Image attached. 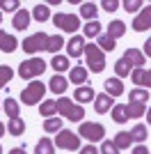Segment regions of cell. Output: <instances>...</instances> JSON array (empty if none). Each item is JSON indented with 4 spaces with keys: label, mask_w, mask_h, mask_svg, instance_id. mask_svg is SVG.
<instances>
[{
    "label": "cell",
    "mask_w": 151,
    "mask_h": 154,
    "mask_svg": "<svg viewBox=\"0 0 151 154\" xmlns=\"http://www.w3.org/2000/svg\"><path fill=\"white\" fill-rule=\"evenodd\" d=\"M57 115H62L64 120H71V122H82L85 120V108L69 97H60L57 99Z\"/></svg>",
    "instance_id": "obj_1"
},
{
    "label": "cell",
    "mask_w": 151,
    "mask_h": 154,
    "mask_svg": "<svg viewBox=\"0 0 151 154\" xmlns=\"http://www.w3.org/2000/svg\"><path fill=\"white\" fill-rule=\"evenodd\" d=\"M46 67H48V64L39 58V55H37V58H28V60H23V62H21L19 76L23 78V81H37V78L46 71Z\"/></svg>",
    "instance_id": "obj_2"
},
{
    "label": "cell",
    "mask_w": 151,
    "mask_h": 154,
    "mask_svg": "<svg viewBox=\"0 0 151 154\" xmlns=\"http://www.w3.org/2000/svg\"><path fill=\"white\" fill-rule=\"evenodd\" d=\"M85 64H87V71L101 74L105 69V53L96 44H85Z\"/></svg>",
    "instance_id": "obj_3"
},
{
    "label": "cell",
    "mask_w": 151,
    "mask_h": 154,
    "mask_svg": "<svg viewBox=\"0 0 151 154\" xmlns=\"http://www.w3.org/2000/svg\"><path fill=\"white\" fill-rule=\"evenodd\" d=\"M48 37H50V35H46V32H34V35H30V37L23 39L21 48H23L28 55L37 58L39 51H46V48H48Z\"/></svg>",
    "instance_id": "obj_4"
},
{
    "label": "cell",
    "mask_w": 151,
    "mask_h": 154,
    "mask_svg": "<svg viewBox=\"0 0 151 154\" xmlns=\"http://www.w3.org/2000/svg\"><path fill=\"white\" fill-rule=\"evenodd\" d=\"M46 90H48V88H46L44 83H39V78L32 81V83H28V88L21 92V103H25V106H37V103L44 99Z\"/></svg>",
    "instance_id": "obj_5"
},
{
    "label": "cell",
    "mask_w": 151,
    "mask_h": 154,
    "mask_svg": "<svg viewBox=\"0 0 151 154\" xmlns=\"http://www.w3.org/2000/svg\"><path fill=\"white\" fill-rule=\"evenodd\" d=\"M78 136L94 145V143H99V140L105 138V127H103L101 122H80V127H78Z\"/></svg>",
    "instance_id": "obj_6"
},
{
    "label": "cell",
    "mask_w": 151,
    "mask_h": 154,
    "mask_svg": "<svg viewBox=\"0 0 151 154\" xmlns=\"http://www.w3.org/2000/svg\"><path fill=\"white\" fill-rule=\"evenodd\" d=\"M53 145H55L57 149H67V152H78V149H80V136H76L73 131H69V129H62V131L55 136Z\"/></svg>",
    "instance_id": "obj_7"
},
{
    "label": "cell",
    "mask_w": 151,
    "mask_h": 154,
    "mask_svg": "<svg viewBox=\"0 0 151 154\" xmlns=\"http://www.w3.org/2000/svg\"><path fill=\"white\" fill-rule=\"evenodd\" d=\"M53 26L60 28L62 32H71V35H76V30L80 28V16H78V14L57 12L55 16H53Z\"/></svg>",
    "instance_id": "obj_8"
},
{
    "label": "cell",
    "mask_w": 151,
    "mask_h": 154,
    "mask_svg": "<svg viewBox=\"0 0 151 154\" xmlns=\"http://www.w3.org/2000/svg\"><path fill=\"white\" fill-rule=\"evenodd\" d=\"M133 30L135 32H144V30H149L151 28V5H144L142 7V12L133 19Z\"/></svg>",
    "instance_id": "obj_9"
},
{
    "label": "cell",
    "mask_w": 151,
    "mask_h": 154,
    "mask_svg": "<svg viewBox=\"0 0 151 154\" xmlns=\"http://www.w3.org/2000/svg\"><path fill=\"white\" fill-rule=\"evenodd\" d=\"M80 55H85V37H80V35H73V37L67 42V58H80Z\"/></svg>",
    "instance_id": "obj_10"
},
{
    "label": "cell",
    "mask_w": 151,
    "mask_h": 154,
    "mask_svg": "<svg viewBox=\"0 0 151 154\" xmlns=\"http://www.w3.org/2000/svg\"><path fill=\"white\" fill-rule=\"evenodd\" d=\"M124 60L131 64L133 69H144V60L147 58H144V53L140 51V48H133V46H131V48H126Z\"/></svg>",
    "instance_id": "obj_11"
},
{
    "label": "cell",
    "mask_w": 151,
    "mask_h": 154,
    "mask_svg": "<svg viewBox=\"0 0 151 154\" xmlns=\"http://www.w3.org/2000/svg\"><path fill=\"white\" fill-rule=\"evenodd\" d=\"M96 99V92H94V88H89V85H80V88H76V92H73V101L76 103H89V101H94Z\"/></svg>",
    "instance_id": "obj_12"
},
{
    "label": "cell",
    "mask_w": 151,
    "mask_h": 154,
    "mask_svg": "<svg viewBox=\"0 0 151 154\" xmlns=\"http://www.w3.org/2000/svg\"><path fill=\"white\" fill-rule=\"evenodd\" d=\"M112 97L110 94H105V92H101V94H96V99H94V110L99 113V115H105V113H110L112 110Z\"/></svg>",
    "instance_id": "obj_13"
},
{
    "label": "cell",
    "mask_w": 151,
    "mask_h": 154,
    "mask_svg": "<svg viewBox=\"0 0 151 154\" xmlns=\"http://www.w3.org/2000/svg\"><path fill=\"white\" fill-rule=\"evenodd\" d=\"M16 46H19V39L14 35H9V32L0 30V53H14Z\"/></svg>",
    "instance_id": "obj_14"
},
{
    "label": "cell",
    "mask_w": 151,
    "mask_h": 154,
    "mask_svg": "<svg viewBox=\"0 0 151 154\" xmlns=\"http://www.w3.org/2000/svg\"><path fill=\"white\" fill-rule=\"evenodd\" d=\"M30 19H32V14L28 12V9H19V12L14 14V19H12V26L16 28V30H28L30 28Z\"/></svg>",
    "instance_id": "obj_15"
},
{
    "label": "cell",
    "mask_w": 151,
    "mask_h": 154,
    "mask_svg": "<svg viewBox=\"0 0 151 154\" xmlns=\"http://www.w3.org/2000/svg\"><path fill=\"white\" fill-rule=\"evenodd\" d=\"M69 81H71V83H76L78 88L85 85V83H87V67H82V64L71 67V69H69Z\"/></svg>",
    "instance_id": "obj_16"
},
{
    "label": "cell",
    "mask_w": 151,
    "mask_h": 154,
    "mask_svg": "<svg viewBox=\"0 0 151 154\" xmlns=\"http://www.w3.org/2000/svg\"><path fill=\"white\" fill-rule=\"evenodd\" d=\"M48 90L62 97L64 92L69 90V81H67V78H64V76H60V74H55V76H53V78H50V81H48Z\"/></svg>",
    "instance_id": "obj_17"
},
{
    "label": "cell",
    "mask_w": 151,
    "mask_h": 154,
    "mask_svg": "<svg viewBox=\"0 0 151 154\" xmlns=\"http://www.w3.org/2000/svg\"><path fill=\"white\" fill-rule=\"evenodd\" d=\"M103 88H105V94L110 97H121L124 94V83H121V78H108L105 83H103Z\"/></svg>",
    "instance_id": "obj_18"
},
{
    "label": "cell",
    "mask_w": 151,
    "mask_h": 154,
    "mask_svg": "<svg viewBox=\"0 0 151 154\" xmlns=\"http://www.w3.org/2000/svg\"><path fill=\"white\" fill-rule=\"evenodd\" d=\"M131 81L138 85V88H142V90H144V88H151L149 71H147V69H133L131 71Z\"/></svg>",
    "instance_id": "obj_19"
},
{
    "label": "cell",
    "mask_w": 151,
    "mask_h": 154,
    "mask_svg": "<svg viewBox=\"0 0 151 154\" xmlns=\"http://www.w3.org/2000/svg\"><path fill=\"white\" fill-rule=\"evenodd\" d=\"M108 37H112L114 42L119 37H124L126 35V23L124 21H119V19H114V21H110V26H108V32H105Z\"/></svg>",
    "instance_id": "obj_20"
},
{
    "label": "cell",
    "mask_w": 151,
    "mask_h": 154,
    "mask_svg": "<svg viewBox=\"0 0 151 154\" xmlns=\"http://www.w3.org/2000/svg\"><path fill=\"white\" fill-rule=\"evenodd\" d=\"M30 14H32V19H34V21H39V23H44V21L53 19V16H50V7H48V5H44V2L34 5Z\"/></svg>",
    "instance_id": "obj_21"
},
{
    "label": "cell",
    "mask_w": 151,
    "mask_h": 154,
    "mask_svg": "<svg viewBox=\"0 0 151 154\" xmlns=\"http://www.w3.org/2000/svg\"><path fill=\"white\" fill-rule=\"evenodd\" d=\"M64 46H67V44H64V37L57 32V35H50V37H48V48H46V51L53 53V55H60V51H62Z\"/></svg>",
    "instance_id": "obj_22"
},
{
    "label": "cell",
    "mask_w": 151,
    "mask_h": 154,
    "mask_svg": "<svg viewBox=\"0 0 151 154\" xmlns=\"http://www.w3.org/2000/svg\"><path fill=\"white\" fill-rule=\"evenodd\" d=\"M2 110L7 113V117L9 120H16V117H21V106L16 99H5L2 101Z\"/></svg>",
    "instance_id": "obj_23"
},
{
    "label": "cell",
    "mask_w": 151,
    "mask_h": 154,
    "mask_svg": "<svg viewBox=\"0 0 151 154\" xmlns=\"http://www.w3.org/2000/svg\"><path fill=\"white\" fill-rule=\"evenodd\" d=\"M96 14H99V5H96V2H82L78 16L87 19V23H89V21H96Z\"/></svg>",
    "instance_id": "obj_24"
},
{
    "label": "cell",
    "mask_w": 151,
    "mask_h": 154,
    "mask_svg": "<svg viewBox=\"0 0 151 154\" xmlns=\"http://www.w3.org/2000/svg\"><path fill=\"white\" fill-rule=\"evenodd\" d=\"M50 67L55 69V74H62V71H69V69H71L69 58H67V55H53V60H50Z\"/></svg>",
    "instance_id": "obj_25"
},
{
    "label": "cell",
    "mask_w": 151,
    "mask_h": 154,
    "mask_svg": "<svg viewBox=\"0 0 151 154\" xmlns=\"http://www.w3.org/2000/svg\"><path fill=\"white\" fill-rule=\"evenodd\" d=\"M112 120L117 124H124V122L131 120V117H128V110H126V103H114L112 106Z\"/></svg>",
    "instance_id": "obj_26"
},
{
    "label": "cell",
    "mask_w": 151,
    "mask_h": 154,
    "mask_svg": "<svg viewBox=\"0 0 151 154\" xmlns=\"http://www.w3.org/2000/svg\"><path fill=\"white\" fill-rule=\"evenodd\" d=\"M112 143L117 145V149H128L131 147V143H133V138H131V131H119V134L112 138Z\"/></svg>",
    "instance_id": "obj_27"
},
{
    "label": "cell",
    "mask_w": 151,
    "mask_h": 154,
    "mask_svg": "<svg viewBox=\"0 0 151 154\" xmlns=\"http://www.w3.org/2000/svg\"><path fill=\"white\" fill-rule=\"evenodd\" d=\"M96 46H99L103 53H110V51L117 48V42H114L112 37H108V35H99V37H96Z\"/></svg>",
    "instance_id": "obj_28"
},
{
    "label": "cell",
    "mask_w": 151,
    "mask_h": 154,
    "mask_svg": "<svg viewBox=\"0 0 151 154\" xmlns=\"http://www.w3.org/2000/svg\"><path fill=\"white\" fill-rule=\"evenodd\" d=\"M101 21L96 19V21H89V23H85V26H82V35H85V37H89V39H94V37H99L101 35Z\"/></svg>",
    "instance_id": "obj_29"
},
{
    "label": "cell",
    "mask_w": 151,
    "mask_h": 154,
    "mask_svg": "<svg viewBox=\"0 0 151 154\" xmlns=\"http://www.w3.org/2000/svg\"><path fill=\"white\" fill-rule=\"evenodd\" d=\"M62 124L64 120H60V117H48V120H44V131L46 134H60L62 131Z\"/></svg>",
    "instance_id": "obj_30"
},
{
    "label": "cell",
    "mask_w": 151,
    "mask_h": 154,
    "mask_svg": "<svg viewBox=\"0 0 151 154\" xmlns=\"http://www.w3.org/2000/svg\"><path fill=\"white\" fill-rule=\"evenodd\" d=\"M39 113L48 120V117H55L57 115V99H53V101H41L39 103Z\"/></svg>",
    "instance_id": "obj_31"
},
{
    "label": "cell",
    "mask_w": 151,
    "mask_h": 154,
    "mask_svg": "<svg viewBox=\"0 0 151 154\" xmlns=\"http://www.w3.org/2000/svg\"><path fill=\"white\" fill-rule=\"evenodd\" d=\"M34 154H55V145L50 138H39V143L34 145Z\"/></svg>",
    "instance_id": "obj_32"
},
{
    "label": "cell",
    "mask_w": 151,
    "mask_h": 154,
    "mask_svg": "<svg viewBox=\"0 0 151 154\" xmlns=\"http://www.w3.org/2000/svg\"><path fill=\"white\" fill-rule=\"evenodd\" d=\"M126 110H128V117H133V120H138V117H144L147 113V103H126Z\"/></svg>",
    "instance_id": "obj_33"
},
{
    "label": "cell",
    "mask_w": 151,
    "mask_h": 154,
    "mask_svg": "<svg viewBox=\"0 0 151 154\" xmlns=\"http://www.w3.org/2000/svg\"><path fill=\"white\" fill-rule=\"evenodd\" d=\"M131 138H133V143L144 145V140H147V127H144V124H135V127L131 129Z\"/></svg>",
    "instance_id": "obj_34"
},
{
    "label": "cell",
    "mask_w": 151,
    "mask_h": 154,
    "mask_svg": "<svg viewBox=\"0 0 151 154\" xmlns=\"http://www.w3.org/2000/svg\"><path fill=\"white\" fill-rule=\"evenodd\" d=\"M7 131L12 136H23V131H25V122L21 120V117H16V120H9V124H7Z\"/></svg>",
    "instance_id": "obj_35"
},
{
    "label": "cell",
    "mask_w": 151,
    "mask_h": 154,
    "mask_svg": "<svg viewBox=\"0 0 151 154\" xmlns=\"http://www.w3.org/2000/svg\"><path fill=\"white\" fill-rule=\"evenodd\" d=\"M128 101H133V103H147V101H149V90H142V88H135V90H131Z\"/></svg>",
    "instance_id": "obj_36"
},
{
    "label": "cell",
    "mask_w": 151,
    "mask_h": 154,
    "mask_svg": "<svg viewBox=\"0 0 151 154\" xmlns=\"http://www.w3.org/2000/svg\"><path fill=\"white\" fill-rule=\"evenodd\" d=\"M114 71H117V78H126V76H131V64L124 58H119L114 62Z\"/></svg>",
    "instance_id": "obj_37"
},
{
    "label": "cell",
    "mask_w": 151,
    "mask_h": 154,
    "mask_svg": "<svg viewBox=\"0 0 151 154\" xmlns=\"http://www.w3.org/2000/svg\"><path fill=\"white\" fill-rule=\"evenodd\" d=\"M12 78H14V69L7 67V64H0V88H5Z\"/></svg>",
    "instance_id": "obj_38"
},
{
    "label": "cell",
    "mask_w": 151,
    "mask_h": 154,
    "mask_svg": "<svg viewBox=\"0 0 151 154\" xmlns=\"http://www.w3.org/2000/svg\"><path fill=\"white\" fill-rule=\"evenodd\" d=\"M21 9V2L19 0H0V12H19Z\"/></svg>",
    "instance_id": "obj_39"
},
{
    "label": "cell",
    "mask_w": 151,
    "mask_h": 154,
    "mask_svg": "<svg viewBox=\"0 0 151 154\" xmlns=\"http://www.w3.org/2000/svg\"><path fill=\"white\" fill-rule=\"evenodd\" d=\"M121 7H124L128 14H133V12H140V9L144 7V2H142V0H126Z\"/></svg>",
    "instance_id": "obj_40"
},
{
    "label": "cell",
    "mask_w": 151,
    "mask_h": 154,
    "mask_svg": "<svg viewBox=\"0 0 151 154\" xmlns=\"http://www.w3.org/2000/svg\"><path fill=\"white\" fill-rule=\"evenodd\" d=\"M99 152H101V154H119V149H117V145H114L112 140H103Z\"/></svg>",
    "instance_id": "obj_41"
},
{
    "label": "cell",
    "mask_w": 151,
    "mask_h": 154,
    "mask_svg": "<svg viewBox=\"0 0 151 154\" xmlns=\"http://www.w3.org/2000/svg\"><path fill=\"white\" fill-rule=\"evenodd\" d=\"M101 7H103V9H105V12H117V9H119V2H117V0H101Z\"/></svg>",
    "instance_id": "obj_42"
},
{
    "label": "cell",
    "mask_w": 151,
    "mask_h": 154,
    "mask_svg": "<svg viewBox=\"0 0 151 154\" xmlns=\"http://www.w3.org/2000/svg\"><path fill=\"white\" fill-rule=\"evenodd\" d=\"M78 154H101V152L94 147V145H92V143H89V145H85V147L78 149Z\"/></svg>",
    "instance_id": "obj_43"
},
{
    "label": "cell",
    "mask_w": 151,
    "mask_h": 154,
    "mask_svg": "<svg viewBox=\"0 0 151 154\" xmlns=\"http://www.w3.org/2000/svg\"><path fill=\"white\" fill-rule=\"evenodd\" d=\"M133 154H151V152H149L147 145H135V147H133Z\"/></svg>",
    "instance_id": "obj_44"
},
{
    "label": "cell",
    "mask_w": 151,
    "mask_h": 154,
    "mask_svg": "<svg viewBox=\"0 0 151 154\" xmlns=\"http://www.w3.org/2000/svg\"><path fill=\"white\" fill-rule=\"evenodd\" d=\"M142 53H144V58H151V37L144 42V51H142Z\"/></svg>",
    "instance_id": "obj_45"
},
{
    "label": "cell",
    "mask_w": 151,
    "mask_h": 154,
    "mask_svg": "<svg viewBox=\"0 0 151 154\" xmlns=\"http://www.w3.org/2000/svg\"><path fill=\"white\" fill-rule=\"evenodd\" d=\"M9 154H25V149L23 147H14V149H9Z\"/></svg>",
    "instance_id": "obj_46"
},
{
    "label": "cell",
    "mask_w": 151,
    "mask_h": 154,
    "mask_svg": "<svg viewBox=\"0 0 151 154\" xmlns=\"http://www.w3.org/2000/svg\"><path fill=\"white\" fill-rule=\"evenodd\" d=\"M5 131H7V127L2 122H0V138H2V136H5Z\"/></svg>",
    "instance_id": "obj_47"
},
{
    "label": "cell",
    "mask_w": 151,
    "mask_h": 154,
    "mask_svg": "<svg viewBox=\"0 0 151 154\" xmlns=\"http://www.w3.org/2000/svg\"><path fill=\"white\" fill-rule=\"evenodd\" d=\"M144 115H147V122L151 124V108H147V113H144Z\"/></svg>",
    "instance_id": "obj_48"
},
{
    "label": "cell",
    "mask_w": 151,
    "mask_h": 154,
    "mask_svg": "<svg viewBox=\"0 0 151 154\" xmlns=\"http://www.w3.org/2000/svg\"><path fill=\"white\" fill-rule=\"evenodd\" d=\"M0 23H2V12H0Z\"/></svg>",
    "instance_id": "obj_49"
},
{
    "label": "cell",
    "mask_w": 151,
    "mask_h": 154,
    "mask_svg": "<svg viewBox=\"0 0 151 154\" xmlns=\"http://www.w3.org/2000/svg\"><path fill=\"white\" fill-rule=\"evenodd\" d=\"M149 81H151V69H149Z\"/></svg>",
    "instance_id": "obj_50"
},
{
    "label": "cell",
    "mask_w": 151,
    "mask_h": 154,
    "mask_svg": "<svg viewBox=\"0 0 151 154\" xmlns=\"http://www.w3.org/2000/svg\"><path fill=\"white\" fill-rule=\"evenodd\" d=\"M0 154H2V145H0Z\"/></svg>",
    "instance_id": "obj_51"
},
{
    "label": "cell",
    "mask_w": 151,
    "mask_h": 154,
    "mask_svg": "<svg viewBox=\"0 0 151 154\" xmlns=\"http://www.w3.org/2000/svg\"><path fill=\"white\" fill-rule=\"evenodd\" d=\"M0 108H2V103H0Z\"/></svg>",
    "instance_id": "obj_52"
}]
</instances>
